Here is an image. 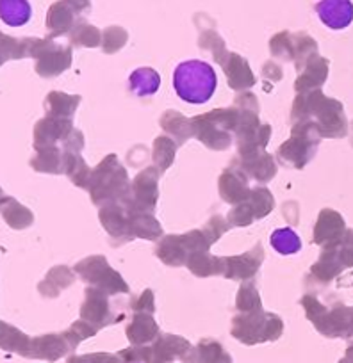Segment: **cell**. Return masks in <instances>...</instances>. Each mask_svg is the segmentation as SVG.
I'll return each instance as SVG.
<instances>
[{"label":"cell","mask_w":353,"mask_h":363,"mask_svg":"<svg viewBox=\"0 0 353 363\" xmlns=\"http://www.w3.org/2000/svg\"><path fill=\"white\" fill-rule=\"evenodd\" d=\"M218 87V75L212 65L202 59H190L177 65L173 72V89L180 100L193 106L207 104Z\"/></svg>","instance_id":"6da1fadb"},{"label":"cell","mask_w":353,"mask_h":363,"mask_svg":"<svg viewBox=\"0 0 353 363\" xmlns=\"http://www.w3.org/2000/svg\"><path fill=\"white\" fill-rule=\"evenodd\" d=\"M314 9L321 23L332 30H342L353 22L352 0H320Z\"/></svg>","instance_id":"7a4b0ae2"},{"label":"cell","mask_w":353,"mask_h":363,"mask_svg":"<svg viewBox=\"0 0 353 363\" xmlns=\"http://www.w3.org/2000/svg\"><path fill=\"white\" fill-rule=\"evenodd\" d=\"M161 86V75L153 68L143 66V68L134 69L129 77V87H131L132 95L139 99L156 95Z\"/></svg>","instance_id":"3957f363"},{"label":"cell","mask_w":353,"mask_h":363,"mask_svg":"<svg viewBox=\"0 0 353 363\" xmlns=\"http://www.w3.org/2000/svg\"><path fill=\"white\" fill-rule=\"evenodd\" d=\"M29 0H0V20L9 27H22L31 20Z\"/></svg>","instance_id":"277c9868"},{"label":"cell","mask_w":353,"mask_h":363,"mask_svg":"<svg viewBox=\"0 0 353 363\" xmlns=\"http://www.w3.org/2000/svg\"><path fill=\"white\" fill-rule=\"evenodd\" d=\"M270 244L277 253L284 255V257L295 255L302 250V239H300L298 233L293 228H289V226L275 230L270 237Z\"/></svg>","instance_id":"5b68a950"}]
</instances>
